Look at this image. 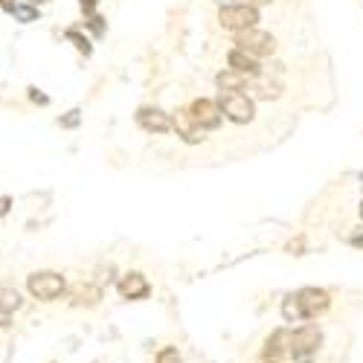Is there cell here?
<instances>
[{
    "label": "cell",
    "mask_w": 363,
    "mask_h": 363,
    "mask_svg": "<svg viewBox=\"0 0 363 363\" xmlns=\"http://www.w3.org/2000/svg\"><path fill=\"white\" fill-rule=\"evenodd\" d=\"M331 296L323 288H299L294 294H288L282 299V317L288 323H299V320H317L323 311H328Z\"/></svg>",
    "instance_id": "cell-1"
},
{
    "label": "cell",
    "mask_w": 363,
    "mask_h": 363,
    "mask_svg": "<svg viewBox=\"0 0 363 363\" xmlns=\"http://www.w3.org/2000/svg\"><path fill=\"white\" fill-rule=\"evenodd\" d=\"M320 346H323V331L314 323L299 325L285 335V352L294 363H311L317 357Z\"/></svg>",
    "instance_id": "cell-2"
},
{
    "label": "cell",
    "mask_w": 363,
    "mask_h": 363,
    "mask_svg": "<svg viewBox=\"0 0 363 363\" xmlns=\"http://www.w3.org/2000/svg\"><path fill=\"white\" fill-rule=\"evenodd\" d=\"M218 108L235 125H247V123H253V116H256V102L247 94H241V90H235V94H221L218 96Z\"/></svg>",
    "instance_id": "cell-3"
},
{
    "label": "cell",
    "mask_w": 363,
    "mask_h": 363,
    "mask_svg": "<svg viewBox=\"0 0 363 363\" xmlns=\"http://www.w3.org/2000/svg\"><path fill=\"white\" fill-rule=\"evenodd\" d=\"M26 288H29V294H33L35 299L52 302V299H58V296L67 291V282H65L62 274H52V270H38V274H33V277L26 279Z\"/></svg>",
    "instance_id": "cell-4"
},
{
    "label": "cell",
    "mask_w": 363,
    "mask_h": 363,
    "mask_svg": "<svg viewBox=\"0 0 363 363\" xmlns=\"http://www.w3.org/2000/svg\"><path fill=\"white\" fill-rule=\"evenodd\" d=\"M235 47L241 52L253 55V58H262V55H274L277 52V38L256 26V29H245V33H238L235 35Z\"/></svg>",
    "instance_id": "cell-5"
},
{
    "label": "cell",
    "mask_w": 363,
    "mask_h": 363,
    "mask_svg": "<svg viewBox=\"0 0 363 363\" xmlns=\"http://www.w3.org/2000/svg\"><path fill=\"white\" fill-rule=\"evenodd\" d=\"M218 23L238 35V33H245V29H256L259 9H253V6H221L218 9Z\"/></svg>",
    "instance_id": "cell-6"
},
{
    "label": "cell",
    "mask_w": 363,
    "mask_h": 363,
    "mask_svg": "<svg viewBox=\"0 0 363 363\" xmlns=\"http://www.w3.org/2000/svg\"><path fill=\"white\" fill-rule=\"evenodd\" d=\"M189 116H192V123L201 128V131H216L218 125H221V119H224V113H221V108H218V102H213V99H195L189 108Z\"/></svg>",
    "instance_id": "cell-7"
},
{
    "label": "cell",
    "mask_w": 363,
    "mask_h": 363,
    "mask_svg": "<svg viewBox=\"0 0 363 363\" xmlns=\"http://www.w3.org/2000/svg\"><path fill=\"white\" fill-rule=\"evenodd\" d=\"M134 119H137V125L148 134H169L172 131V116L166 111L155 108V105H143Z\"/></svg>",
    "instance_id": "cell-8"
},
{
    "label": "cell",
    "mask_w": 363,
    "mask_h": 363,
    "mask_svg": "<svg viewBox=\"0 0 363 363\" xmlns=\"http://www.w3.org/2000/svg\"><path fill=\"white\" fill-rule=\"evenodd\" d=\"M227 67H230V70H235L238 76H247L250 82L262 76V65H259V58H253V55H247V52H241L238 47H233V50L227 52Z\"/></svg>",
    "instance_id": "cell-9"
},
{
    "label": "cell",
    "mask_w": 363,
    "mask_h": 363,
    "mask_svg": "<svg viewBox=\"0 0 363 363\" xmlns=\"http://www.w3.org/2000/svg\"><path fill=\"white\" fill-rule=\"evenodd\" d=\"M172 128L177 131L180 140L189 143V145H198V143L203 140V131L192 123V116H189L186 108H177V111H174V116H172Z\"/></svg>",
    "instance_id": "cell-10"
},
{
    "label": "cell",
    "mask_w": 363,
    "mask_h": 363,
    "mask_svg": "<svg viewBox=\"0 0 363 363\" xmlns=\"http://www.w3.org/2000/svg\"><path fill=\"white\" fill-rule=\"evenodd\" d=\"M116 291L123 299H145L151 294V285L143 274H137V270H131V274H125L123 279L116 282Z\"/></svg>",
    "instance_id": "cell-11"
},
{
    "label": "cell",
    "mask_w": 363,
    "mask_h": 363,
    "mask_svg": "<svg viewBox=\"0 0 363 363\" xmlns=\"http://www.w3.org/2000/svg\"><path fill=\"white\" fill-rule=\"evenodd\" d=\"M216 84L221 87V94H235V90H245L247 84H250V79L247 76H238L235 70H221L218 76H216Z\"/></svg>",
    "instance_id": "cell-12"
},
{
    "label": "cell",
    "mask_w": 363,
    "mask_h": 363,
    "mask_svg": "<svg viewBox=\"0 0 363 363\" xmlns=\"http://www.w3.org/2000/svg\"><path fill=\"white\" fill-rule=\"evenodd\" d=\"M253 94L256 99H279L282 96V82H270V79H253Z\"/></svg>",
    "instance_id": "cell-13"
},
{
    "label": "cell",
    "mask_w": 363,
    "mask_h": 363,
    "mask_svg": "<svg viewBox=\"0 0 363 363\" xmlns=\"http://www.w3.org/2000/svg\"><path fill=\"white\" fill-rule=\"evenodd\" d=\"M18 308H21V294L15 288H0V314L9 317Z\"/></svg>",
    "instance_id": "cell-14"
},
{
    "label": "cell",
    "mask_w": 363,
    "mask_h": 363,
    "mask_svg": "<svg viewBox=\"0 0 363 363\" xmlns=\"http://www.w3.org/2000/svg\"><path fill=\"white\" fill-rule=\"evenodd\" d=\"M73 299L79 302V306H82V302H87V306H94V302L99 299V291H96V288H90V285H79V288L73 291Z\"/></svg>",
    "instance_id": "cell-15"
},
{
    "label": "cell",
    "mask_w": 363,
    "mask_h": 363,
    "mask_svg": "<svg viewBox=\"0 0 363 363\" xmlns=\"http://www.w3.org/2000/svg\"><path fill=\"white\" fill-rule=\"evenodd\" d=\"M65 38H67V41H73V44H76V50H79V52H84V55L94 52V47H90V41H87L82 33H76V29H67Z\"/></svg>",
    "instance_id": "cell-16"
},
{
    "label": "cell",
    "mask_w": 363,
    "mask_h": 363,
    "mask_svg": "<svg viewBox=\"0 0 363 363\" xmlns=\"http://www.w3.org/2000/svg\"><path fill=\"white\" fill-rule=\"evenodd\" d=\"M12 15H15L21 23H33V21H38V9H35V6H18Z\"/></svg>",
    "instance_id": "cell-17"
},
{
    "label": "cell",
    "mask_w": 363,
    "mask_h": 363,
    "mask_svg": "<svg viewBox=\"0 0 363 363\" xmlns=\"http://www.w3.org/2000/svg\"><path fill=\"white\" fill-rule=\"evenodd\" d=\"M157 363H184V360H180V352H177L174 346H166V349L157 354Z\"/></svg>",
    "instance_id": "cell-18"
},
{
    "label": "cell",
    "mask_w": 363,
    "mask_h": 363,
    "mask_svg": "<svg viewBox=\"0 0 363 363\" xmlns=\"http://www.w3.org/2000/svg\"><path fill=\"white\" fill-rule=\"evenodd\" d=\"M221 6H253V9H259V6H264V4H270V0H218Z\"/></svg>",
    "instance_id": "cell-19"
},
{
    "label": "cell",
    "mask_w": 363,
    "mask_h": 363,
    "mask_svg": "<svg viewBox=\"0 0 363 363\" xmlns=\"http://www.w3.org/2000/svg\"><path fill=\"white\" fill-rule=\"evenodd\" d=\"M79 119H82V111H79V108H73L67 116L58 119V125H62V128H76V125H79Z\"/></svg>",
    "instance_id": "cell-20"
},
{
    "label": "cell",
    "mask_w": 363,
    "mask_h": 363,
    "mask_svg": "<svg viewBox=\"0 0 363 363\" xmlns=\"http://www.w3.org/2000/svg\"><path fill=\"white\" fill-rule=\"evenodd\" d=\"M87 26L94 29L96 35H102V33H105V23H102V18H99V15H94V18H90V21H87Z\"/></svg>",
    "instance_id": "cell-21"
},
{
    "label": "cell",
    "mask_w": 363,
    "mask_h": 363,
    "mask_svg": "<svg viewBox=\"0 0 363 363\" xmlns=\"http://www.w3.org/2000/svg\"><path fill=\"white\" fill-rule=\"evenodd\" d=\"M302 247H306V241H302V238H296V241H291V245H288V253H294V256H302Z\"/></svg>",
    "instance_id": "cell-22"
},
{
    "label": "cell",
    "mask_w": 363,
    "mask_h": 363,
    "mask_svg": "<svg viewBox=\"0 0 363 363\" xmlns=\"http://www.w3.org/2000/svg\"><path fill=\"white\" fill-rule=\"evenodd\" d=\"M349 245H352V247H363V227L349 235Z\"/></svg>",
    "instance_id": "cell-23"
},
{
    "label": "cell",
    "mask_w": 363,
    "mask_h": 363,
    "mask_svg": "<svg viewBox=\"0 0 363 363\" xmlns=\"http://www.w3.org/2000/svg\"><path fill=\"white\" fill-rule=\"evenodd\" d=\"M79 4H82V12L84 15H94L96 12V0H79Z\"/></svg>",
    "instance_id": "cell-24"
},
{
    "label": "cell",
    "mask_w": 363,
    "mask_h": 363,
    "mask_svg": "<svg viewBox=\"0 0 363 363\" xmlns=\"http://www.w3.org/2000/svg\"><path fill=\"white\" fill-rule=\"evenodd\" d=\"M9 206H12V201H9L6 195H0V218H4V216L9 213Z\"/></svg>",
    "instance_id": "cell-25"
},
{
    "label": "cell",
    "mask_w": 363,
    "mask_h": 363,
    "mask_svg": "<svg viewBox=\"0 0 363 363\" xmlns=\"http://www.w3.org/2000/svg\"><path fill=\"white\" fill-rule=\"evenodd\" d=\"M0 6H4L6 12H15L18 9V0H0Z\"/></svg>",
    "instance_id": "cell-26"
},
{
    "label": "cell",
    "mask_w": 363,
    "mask_h": 363,
    "mask_svg": "<svg viewBox=\"0 0 363 363\" xmlns=\"http://www.w3.org/2000/svg\"><path fill=\"white\" fill-rule=\"evenodd\" d=\"M29 96H33V102H41V105H47V102H50V99L44 96V94H38V90H35V87H33V94H29Z\"/></svg>",
    "instance_id": "cell-27"
},
{
    "label": "cell",
    "mask_w": 363,
    "mask_h": 363,
    "mask_svg": "<svg viewBox=\"0 0 363 363\" xmlns=\"http://www.w3.org/2000/svg\"><path fill=\"white\" fill-rule=\"evenodd\" d=\"M29 4H33V6H35V4H50V0H29Z\"/></svg>",
    "instance_id": "cell-28"
},
{
    "label": "cell",
    "mask_w": 363,
    "mask_h": 363,
    "mask_svg": "<svg viewBox=\"0 0 363 363\" xmlns=\"http://www.w3.org/2000/svg\"><path fill=\"white\" fill-rule=\"evenodd\" d=\"M262 363H279V360H264V357H262Z\"/></svg>",
    "instance_id": "cell-29"
},
{
    "label": "cell",
    "mask_w": 363,
    "mask_h": 363,
    "mask_svg": "<svg viewBox=\"0 0 363 363\" xmlns=\"http://www.w3.org/2000/svg\"><path fill=\"white\" fill-rule=\"evenodd\" d=\"M357 177H360V186H363V172H360V174H357Z\"/></svg>",
    "instance_id": "cell-30"
},
{
    "label": "cell",
    "mask_w": 363,
    "mask_h": 363,
    "mask_svg": "<svg viewBox=\"0 0 363 363\" xmlns=\"http://www.w3.org/2000/svg\"><path fill=\"white\" fill-rule=\"evenodd\" d=\"M360 218H363V201H360Z\"/></svg>",
    "instance_id": "cell-31"
}]
</instances>
